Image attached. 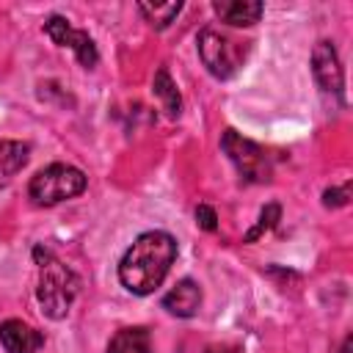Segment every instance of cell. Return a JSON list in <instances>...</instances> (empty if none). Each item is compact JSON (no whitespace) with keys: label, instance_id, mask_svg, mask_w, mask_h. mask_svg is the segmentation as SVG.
Segmentation results:
<instances>
[{"label":"cell","instance_id":"1","mask_svg":"<svg viewBox=\"0 0 353 353\" xmlns=\"http://www.w3.org/2000/svg\"><path fill=\"white\" fill-rule=\"evenodd\" d=\"M176 259V240L168 232H143L121 256L119 279L135 295L154 292Z\"/></svg>","mask_w":353,"mask_h":353},{"label":"cell","instance_id":"2","mask_svg":"<svg viewBox=\"0 0 353 353\" xmlns=\"http://www.w3.org/2000/svg\"><path fill=\"white\" fill-rule=\"evenodd\" d=\"M33 259L39 265V287H36V298L39 306L47 317L61 320L69 314L77 290H80V279L74 276L72 268H66L50 248L36 245L33 248Z\"/></svg>","mask_w":353,"mask_h":353},{"label":"cell","instance_id":"3","mask_svg":"<svg viewBox=\"0 0 353 353\" xmlns=\"http://www.w3.org/2000/svg\"><path fill=\"white\" fill-rule=\"evenodd\" d=\"M83 190H85V174L66 163H52V165L36 171V176L28 185V196L39 207L61 204L66 199L80 196Z\"/></svg>","mask_w":353,"mask_h":353},{"label":"cell","instance_id":"4","mask_svg":"<svg viewBox=\"0 0 353 353\" xmlns=\"http://www.w3.org/2000/svg\"><path fill=\"white\" fill-rule=\"evenodd\" d=\"M221 149L234 163V168L243 179H248V182H268L270 179V174H273L270 157L259 143L243 138L234 130H226L223 138H221Z\"/></svg>","mask_w":353,"mask_h":353},{"label":"cell","instance_id":"5","mask_svg":"<svg viewBox=\"0 0 353 353\" xmlns=\"http://www.w3.org/2000/svg\"><path fill=\"white\" fill-rule=\"evenodd\" d=\"M199 55L207 66V72L218 80H229L240 61H243V47L232 39H226L223 33L212 30V28H204L199 33Z\"/></svg>","mask_w":353,"mask_h":353},{"label":"cell","instance_id":"6","mask_svg":"<svg viewBox=\"0 0 353 353\" xmlns=\"http://www.w3.org/2000/svg\"><path fill=\"white\" fill-rule=\"evenodd\" d=\"M44 33H47L58 47H69V50H74L77 61H80L85 69L97 66L99 52H97L91 36H88L85 30H74V28L69 25V19H63V17H58V14L50 17V19L44 22Z\"/></svg>","mask_w":353,"mask_h":353},{"label":"cell","instance_id":"7","mask_svg":"<svg viewBox=\"0 0 353 353\" xmlns=\"http://www.w3.org/2000/svg\"><path fill=\"white\" fill-rule=\"evenodd\" d=\"M312 72H314V80H317V85L323 91L342 97L345 77H342L339 55H336V50H334L331 41H317V47L312 52Z\"/></svg>","mask_w":353,"mask_h":353},{"label":"cell","instance_id":"8","mask_svg":"<svg viewBox=\"0 0 353 353\" xmlns=\"http://www.w3.org/2000/svg\"><path fill=\"white\" fill-rule=\"evenodd\" d=\"M0 342L8 353H39L44 345L41 331L22 320H6L0 323Z\"/></svg>","mask_w":353,"mask_h":353},{"label":"cell","instance_id":"9","mask_svg":"<svg viewBox=\"0 0 353 353\" xmlns=\"http://www.w3.org/2000/svg\"><path fill=\"white\" fill-rule=\"evenodd\" d=\"M201 306V290L193 279L176 281L165 295H163V309L174 317H193Z\"/></svg>","mask_w":353,"mask_h":353},{"label":"cell","instance_id":"10","mask_svg":"<svg viewBox=\"0 0 353 353\" xmlns=\"http://www.w3.org/2000/svg\"><path fill=\"white\" fill-rule=\"evenodd\" d=\"M212 11L218 14L221 22L234 25V28H245V25L259 22L265 6L256 3V0H215L212 3Z\"/></svg>","mask_w":353,"mask_h":353},{"label":"cell","instance_id":"11","mask_svg":"<svg viewBox=\"0 0 353 353\" xmlns=\"http://www.w3.org/2000/svg\"><path fill=\"white\" fill-rule=\"evenodd\" d=\"M30 157V146L22 141H0V188L14 179L17 171L25 168Z\"/></svg>","mask_w":353,"mask_h":353},{"label":"cell","instance_id":"12","mask_svg":"<svg viewBox=\"0 0 353 353\" xmlns=\"http://www.w3.org/2000/svg\"><path fill=\"white\" fill-rule=\"evenodd\" d=\"M108 353H152V339L146 328H121L108 345Z\"/></svg>","mask_w":353,"mask_h":353},{"label":"cell","instance_id":"13","mask_svg":"<svg viewBox=\"0 0 353 353\" xmlns=\"http://www.w3.org/2000/svg\"><path fill=\"white\" fill-rule=\"evenodd\" d=\"M152 91H154V97L163 102V110H165L171 119H176L179 110H182V99H179V91H176V85H174L168 69H157L154 83H152Z\"/></svg>","mask_w":353,"mask_h":353},{"label":"cell","instance_id":"14","mask_svg":"<svg viewBox=\"0 0 353 353\" xmlns=\"http://www.w3.org/2000/svg\"><path fill=\"white\" fill-rule=\"evenodd\" d=\"M138 11L143 14V19L152 25V28H157V30H163V28H168L171 22H174V17L182 11V3H138Z\"/></svg>","mask_w":353,"mask_h":353},{"label":"cell","instance_id":"15","mask_svg":"<svg viewBox=\"0 0 353 353\" xmlns=\"http://www.w3.org/2000/svg\"><path fill=\"white\" fill-rule=\"evenodd\" d=\"M279 215H281V210H279V204H268L262 212H259V223L245 234V243H254L256 237H262V232H268V229H273L276 226V221H279Z\"/></svg>","mask_w":353,"mask_h":353},{"label":"cell","instance_id":"16","mask_svg":"<svg viewBox=\"0 0 353 353\" xmlns=\"http://www.w3.org/2000/svg\"><path fill=\"white\" fill-rule=\"evenodd\" d=\"M350 199V185H342V188H328L323 193V204L325 207H345Z\"/></svg>","mask_w":353,"mask_h":353},{"label":"cell","instance_id":"17","mask_svg":"<svg viewBox=\"0 0 353 353\" xmlns=\"http://www.w3.org/2000/svg\"><path fill=\"white\" fill-rule=\"evenodd\" d=\"M196 221H199V226L204 232H215L218 229V215H215V210L210 204H199L196 207Z\"/></svg>","mask_w":353,"mask_h":353},{"label":"cell","instance_id":"18","mask_svg":"<svg viewBox=\"0 0 353 353\" xmlns=\"http://www.w3.org/2000/svg\"><path fill=\"white\" fill-rule=\"evenodd\" d=\"M207 353H240L234 345H210Z\"/></svg>","mask_w":353,"mask_h":353},{"label":"cell","instance_id":"19","mask_svg":"<svg viewBox=\"0 0 353 353\" xmlns=\"http://www.w3.org/2000/svg\"><path fill=\"white\" fill-rule=\"evenodd\" d=\"M339 353H350V336L345 339V345H342V350H339Z\"/></svg>","mask_w":353,"mask_h":353}]
</instances>
